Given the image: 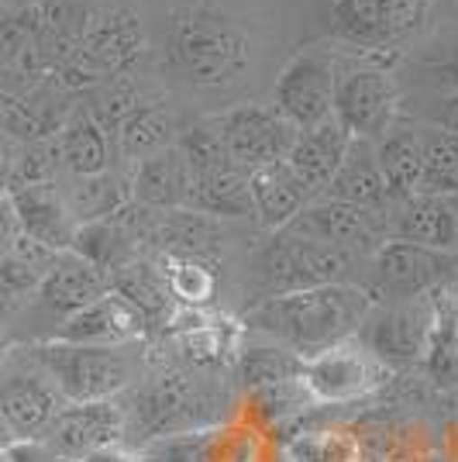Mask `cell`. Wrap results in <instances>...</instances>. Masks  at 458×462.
<instances>
[{
  "mask_svg": "<svg viewBox=\"0 0 458 462\" xmlns=\"http://www.w3.org/2000/svg\"><path fill=\"white\" fill-rule=\"evenodd\" d=\"M431 121H435V128H441V132H448V135L458 138V94L444 97V100L438 104V111L431 115Z\"/></svg>",
  "mask_w": 458,
  "mask_h": 462,
  "instance_id": "43",
  "label": "cell"
},
{
  "mask_svg": "<svg viewBox=\"0 0 458 462\" xmlns=\"http://www.w3.org/2000/svg\"><path fill=\"white\" fill-rule=\"evenodd\" d=\"M59 252L45 249L39 242H32L28 235H21L11 255L0 263V297H24V293H39L41 280L49 276Z\"/></svg>",
  "mask_w": 458,
  "mask_h": 462,
  "instance_id": "32",
  "label": "cell"
},
{
  "mask_svg": "<svg viewBox=\"0 0 458 462\" xmlns=\"http://www.w3.org/2000/svg\"><path fill=\"white\" fill-rule=\"evenodd\" d=\"M352 138L355 135L344 128L338 117H327L314 128H300L297 142H293V149L287 155L289 170L300 176V183L310 193L327 190L334 173L342 170Z\"/></svg>",
  "mask_w": 458,
  "mask_h": 462,
  "instance_id": "20",
  "label": "cell"
},
{
  "mask_svg": "<svg viewBox=\"0 0 458 462\" xmlns=\"http://www.w3.org/2000/svg\"><path fill=\"white\" fill-rule=\"evenodd\" d=\"M266 445L262 435L249 424H217L210 439V459L207 462H262Z\"/></svg>",
  "mask_w": 458,
  "mask_h": 462,
  "instance_id": "39",
  "label": "cell"
},
{
  "mask_svg": "<svg viewBox=\"0 0 458 462\" xmlns=\"http://www.w3.org/2000/svg\"><path fill=\"white\" fill-rule=\"evenodd\" d=\"M79 462H138V456L128 445H107V448H96V452H90L87 459Z\"/></svg>",
  "mask_w": 458,
  "mask_h": 462,
  "instance_id": "44",
  "label": "cell"
},
{
  "mask_svg": "<svg viewBox=\"0 0 458 462\" xmlns=\"http://www.w3.org/2000/svg\"><path fill=\"white\" fill-rule=\"evenodd\" d=\"M187 211L207 214V217H249V170H242L234 159L214 162L204 170H190Z\"/></svg>",
  "mask_w": 458,
  "mask_h": 462,
  "instance_id": "23",
  "label": "cell"
},
{
  "mask_svg": "<svg viewBox=\"0 0 458 462\" xmlns=\"http://www.w3.org/2000/svg\"><path fill=\"white\" fill-rule=\"evenodd\" d=\"M166 62L193 87H228L249 66V35L217 7H183L172 14Z\"/></svg>",
  "mask_w": 458,
  "mask_h": 462,
  "instance_id": "3",
  "label": "cell"
},
{
  "mask_svg": "<svg viewBox=\"0 0 458 462\" xmlns=\"http://www.w3.org/2000/svg\"><path fill=\"white\" fill-rule=\"evenodd\" d=\"M18 238H21V221L18 214H14V204H11L7 193H0V263L11 255V249L18 245Z\"/></svg>",
  "mask_w": 458,
  "mask_h": 462,
  "instance_id": "41",
  "label": "cell"
},
{
  "mask_svg": "<svg viewBox=\"0 0 458 462\" xmlns=\"http://www.w3.org/2000/svg\"><path fill=\"white\" fill-rule=\"evenodd\" d=\"M134 245H138V235H134L128 214L121 211L107 221H90V225H79L77 238H73V249L79 259H87L90 266H96L100 273H117L121 266H128L134 259Z\"/></svg>",
  "mask_w": 458,
  "mask_h": 462,
  "instance_id": "27",
  "label": "cell"
},
{
  "mask_svg": "<svg viewBox=\"0 0 458 462\" xmlns=\"http://www.w3.org/2000/svg\"><path fill=\"white\" fill-rule=\"evenodd\" d=\"M431 0H334V28L355 45H389L420 32Z\"/></svg>",
  "mask_w": 458,
  "mask_h": 462,
  "instance_id": "12",
  "label": "cell"
},
{
  "mask_svg": "<svg viewBox=\"0 0 458 462\" xmlns=\"http://www.w3.org/2000/svg\"><path fill=\"white\" fill-rule=\"evenodd\" d=\"M66 407L52 376L41 369L32 348H14L0 363V414L18 431V439H41L45 428Z\"/></svg>",
  "mask_w": 458,
  "mask_h": 462,
  "instance_id": "6",
  "label": "cell"
},
{
  "mask_svg": "<svg viewBox=\"0 0 458 462\" xmlns=\"http://www.w3.org/2000/svg\"><path fill=\"white\" fill-rule=\"evenodd\" d=\"M59 149H62V170L69 176H94L111 170L114 142L107 128L96 121L94 111H77L59 128Z\"/></svg>",
  "mask_w": 458,
  "mask_h": 462,
  "instance_id": "26",
  "label": "cell"
},
{
  "mask_svg": "<svg viewBox=\"0 0 458 462\" xmlns=\"http://www.w3.org/2000/svg\"><path fill=\"white\" fill-rule=\"evenodd\" d=\"M111 142H114V152L121 159H132V162L169 149L172 121L166 115V107L155 104V100H138L132 111L114 125Z\"/></svg>",
  "mask_w": 458,
  "mask_h": 462,
  "instance_id": "29",
  "label": "cell"
},
{
  "mask_svg": "<svg viewBox=\"0 0 458 462\" xmlns=\"http://www.w3.org/2000/svg\"><path fill=\"white\" fill-rule=\"evenodd\" d=\"M424 145V176H420L417 193L431 197H455L458 193V138L431 128L420 135Z\"/></svg>",
  "mask_w": 458,
  "mask_h": 462,
  "instance_id": "33",
  "label": "cell"
},
{
  "mask_svg": "<svg viewBox=\"0 0 458 462\" xmlns=\"http://www.w3.org/2000/svg\"><path fill=\"white\" fill-rule=\"evenodd\" d=\"M4 462H77V459L59 456L56 448H49V445L39 442V439H21L18 445H11V448L4 452Z\"/></svg>",
  "mask_w": 458,
  "mask_h": 462,
  "instance_id": "40",
  "label": "cell"
},
{
  "mask_svg": "<svg viewBox=\"0 0 458 462\" xmlns=\"http://www.w3.org/2000/svg\"><path fill=\"white\" fill-rule=\"evenodd\" d=\"M66 204L77 217V225H90V221H107L121 214L132 204V180L114 173H94V176H73L66 187Z\"/></svg>",
  "mask_w": 458,
  "mask_h": 462,
  "instance_id": "28",
  "label": "cell"
},
{
  "mask_svg": "<svg viewBox=\"0 0 458 462\" xmlns=\"http://www.w3.org/2000/svg\"><path fill=\"white\" fill-rule=\"evenodd\" d=\"M0 462H4V456H0Z\"/></svg>",
  "mask_w": 458,
  "mask_h": 462,
  "instance_id": "48",
  "label": "cell"
},
{
  "mask_svg": "<svg viewBox=\"0 0 458 462\" xmlns=\"http://www.w3.org/2000/svg\"><path fill=\"white\" fill-rule=\"evenodd\" d=\"M289 462H362V448L352 431H300L287 442Z\"/></svg>",
  "mask_w": 458,
  "mask_h": 462,
  "instance_id": "36",
  "label": "cell"
},
{
  "mask_svg": "<svg viewBox=\"0 0 458 462\" xmlns=\"http://www.w3.org/2000/svg\"><path fill=\"white\" fill-rule=\"evenodd\" d=\"M431 325H435V304L410 297L397 308H380L372 304L369 318L359 328V342H362L380 363L386 366H407L420 356H427L431 346Z\"/></svg>",
  "mask_w": 458,
  "mask_h": 462,
  "instance_id": "11",
  "label": "cell"
},
{
  "mask_svg": "<svg viewBox=\"0 0 458 462\" xmlns=\"http://www.w3.org/2000/svg\"><path fill=\"white\" fill-rule=\"evenodd\" d=\"M28 348L52 376L66 404L114 401L134 383V359L128 356V346H69L45 338Z\"/></svg>",
  "mask_w": 458,
  "mask_h": 462,
  "instance_id": "4",
  "label": "cell"
},
{
  "mask_svg": "<svg viewBox=\"0 0 458 462\" xmlns=\"http://www.w3.org/2000/svg\"><path fill=\"white\" fill-rule=\"evenodd\" d=\"M331 200H344V204H355V208H386L389 190H386V180L380 173V159H376V142L369 138H352L348 155H344L342 170L334 173L331 187H327Z\"/></svg>",
  "mask_w": 458,
  "mask_h": 462,
  "instance_id": "25",
  "label": "cell"
},
{
  "mask_svg": "<svg viewBox=\"0 0 458 462\" xmlns=\"http://www.w3.org/2000/svg\"><path fill=\"white\" fill-rule=\"evenodd\" d=\"M372 304L376 297H369V290L355 283H327L266 297L245 314V325L304 363L325 348L355 338Z\"/></svg>",
  "mask_w": 458,
  "mask_h": 462,
  "instance_id": "1",
  "label": "cell"
},
{
  "mask_svg": "<svg viewBox=\"0 0 458 462\" xmlns=\"http://www.w3.org/2000/svg\"><path fill=\"white\" fill-rule=\"evenodd\" d=\"M441 83L448 87V94H458V56L441 66Z\"/></svg>",
  "mask_w": 458,
  "mask_h": 462,
  "instance_id": "45",
  "label": "cell"
},
{
  "mask_svg": "<svg viewBox=\"0 0 458 462\" xmlns=\"http://www.w3.org/2000/svg\"><path fill=\"white\" fill-rule=\"evenodd\" d=\"M124 407V445L142 448L152 439L176 431L217 428L231 407L228 390L217 380H204L193 369H166L134 386Z\"/></svg>",
  "mask_w": 458,
  "mask_h": 462,
  "instance_id": "2",
  "label": "cell"
},
{
  "mask_svg": "<svg viewBox=\"0 0 458 462\" xmlns=\"http://www.w3.org/2000/svg\"><path fill=\"white\" fill-rule=\"evenodd\" d=\"M355 266V252L314 242L293 231H279L262 255V283L269 297L293 293V290L327 287V283H348V273Z\"/></svg>",
  "mask_w": 458,
  "mask_h": 462,
  "instance_id": "5",
  "label": "cell"
},
{
  "mask_svg": "<svg viewBox=\"0 0 458 462\" xmlns=\"http://www.w3.org/2000/svg\"><path fill=\"white\" fill-rule=\"evenodd\" d=\"M389 238L414 242L424 249L458 252V208L452 197H431V193H410L397 200V211L386 214Z\"/></svg>",
  "mask_w": 458,
  "mask_h": 462,
  "instance_id": "18",
  "label": "cell"
},
{
  "mask_svg": "<svg viewBox=\"0 0 458 462\" xmlns=\"http://www.w3.org/2000/svg\"><path fill=\"white\" fill-rule=\"evenodd\" d=\"M249 193H252V214L266 225V228L283 231L310 204L314 193L300 183V176L289 170V162H272L262 170L249 173Z\"/></svg>",
  "mask_w": 458,
  "mask_h": 462,
  "instance_id": "24",
  "label": "cell"
},
{
  "mask_svg": "<svg viewBox=\"0 0 458 462\" xmlns=\"http://www.w3.org/2000/svg\"><path fill=\"white\" fill-rule=\"evenodd\" d=\"M18 149L21 142H14L0 128V193L11 190V176H14V166H18Z\"/></svg>",
  "mask_w": 458,
  "mask_h": 462,
  "instance_id": "42",
  "label": "cell"
},
{
  "mask_svg": "<svg viewBox=\"0 0 458 462\" xmlns=\"http://www.w3.org/2000/svg\"><path fill=\"white\" fill-rule=\"evenodd\" d=\"M376 159H380V173H382V180H386L389 200H400V197L417 193L420 176H424V145H420V132L393 128L389 135L380 138Z\"/></svg>",
  "mask_w": 458,
  "mask_h": 462,
  "instance_id": "30",
  "label": "cell"
},
{
  "mask_svg": "<svg viewBox=\"0 0 458 462\" xmlns=\"http://www.w3.org/2000/svg\"><path fill=\"white\" fill-rule=\"evenodd\" d=\"M224 142L228 155L242 170H262L272 162H283L297 142V128L276 107H259V104H242L228 115L210 121Z\"/></svg>",
  "mask_w": 458,
  "mask_h": 462,
  "instance_id": "9",
  "label": "cell"
},
{
  "mask_svg": "<svg viewBox=\"0 0 458 462\" xmlns=\"http://www.w3.org/2000/svg\"><path fill=\"white\" fill-rule=\"evenodd\" d=\"M111 290L124 293V297H128L149 321H155V318H169L172 310H176L169 280H166V273H162L159 263L132 259L128 266H121L117 273H111Z\"/></svg>",
  "mask_w": 458,
  "mask_h": 462,
  "instance_id": "31",
  "label": "cell"
},
{
  "mask_svg": "<svg viewBox=\"0 0 458 462\" xmlns=\"http://www.w3.org/2000/svg\"><path fill=\"white\" fill-rule=\"evenodd\" d=\"M39 442L56 448L66 459H87L96 448L124 445V407L121 401H87L66 404Z\"/></svg>",
  "mask_w": 458,
  "mask_h": 462,
  "instance_id": "13",
  "label": "cell"
},
{
  "mask_svg": "<svg viewBox=\"0 0 458 462\" xmlns=\"http://www.w3.org/2000/svg\"><path fill=\"white\" fill-rule=\"evenodd\" d=\"M389 373L393 369L380 363L359 338L338 342V346L317 352L314 359H304V383L317 407L365 401L380 386H386Z\"/></svg>",
  "mask_w": 458,
  "mask_h": 462,
  "instance_id": "7",
  "label": "cell"
},
{
  "mask_svg": "<svg viewBox=\"0 0 458 462\" xmlns=\"http://www.w3.org/2000/svg\"><path fill=\"white\" fill-rule=\"evenodd\" d=\"M334 117L355 138L380 142L397 128L400 87L380 66H359L334 83Z\"/></svg>",
  "mask_w": 458,
  "mask_h": 462,
  "instance_id": "8",
  "label": "cell"
},
{
  "mask_svg": "<svg viewBox=\"0 0 458 462\" xmlns=\"http://www.w3.org/2000/svg\"><path fill=\"white\" fill-rule=\"evenodd\" d=\"M283 231L304 235L314 242H327L338 249H359V245H372V242H386V211L382 208H355L344 200H321V204H307Z\"/></svg>",
  "mask_w": 458,
  "mask_h": 462,
  "instance_id": "15",
  "label": "cell"
},
{
  "mask_svg": "<svg viewBox=\"0 0 458 462\" xmlns=\"http://www.w3.org/2000/svg\"><path fill=\"white\" fill-rule=\"evenodd\" d=\"M138 49H142V28L132 14L124 11L100 14L83 32V42L73 56V69L83 79H100V73H117L132 66Z\"/></svg>",
  "mask_w": 458,
  "mask_h": 462,
  "instance_id": "19",
  "label": "cell"
},
{
  "mask_svg": "<svg viewBox=\"0 0 458 462\" xmlns=\"http://www.w3.org/2000/svg\"><path fill=\"white\" fill-rule=\"evenodd\" d=\"M279 462H289V459H287V456H283V459H279Z\"/></svg>",
  "mask_w": 458,
  "mask_h": 462,
  "instance_id": "47",
  "label": "cell"
},
{
  "mask_svg": "<svg viewBox=\"0 0 458 462\" xmlns=\"http://www.w3.org/2000/svg\"><path fill=\"white\" fill-rule=\"evenodd\" d=\"M149 335V318L117 290H107L90 308L59 321L49 338L69 346H134Z\"/></svg>",
  "mask_w": 458,
  "mask_h": 462,
  "instance_id": "14",
  "label": "cell"
},
{
  "mask_svg": "<svg viewBox=\"0 0 458 462\" xmlns=\"http://www.w3.org/2000/svg\"><path fill=\"white\" fill-rule=\"evenodd\" d=\"M14 214L21 221V235H28L32 242H39L52 252H69L73 238H77V217L66 204L62 183H28V187H14L7 190Z\"/></svg>",
  "mask_w": 458,
  "mask_h": 462,
  "instance_id": "16",
  "label": "cell"
},
{
  "mask_svg": "<svg viewBox=\"0 0 458 462\" xmlns=\"http://www.w3.org/2000/svg\"><path fill=\"white\" fill-rule=\"evenodd\" d=\"M234 366H238V376H242V386H245V390L279 383V380H293V376L304 373V363H300L293 352L272 346V342L238 348Z\"/></svg>",
  "mask_w": 458,
  "mask_h": 462,
  "instance_id": "34",
  "label": "cell"
},
{
  "mask_svg": "<svg viewBox=\"0 0 458 462\" xmlns=\"http://www.w3.org/2000/svg\"><path fill=\"white\" fill-rule=\"evenodd\" d=\"M162 273L169 280L172 300L179 308H207L217 293V280L207 259H190V255H162Z\"/></svg>",
  "mask_w": 458,
  "mask_h": 462,
  "instance_id": "35",
  "label": "cell"
},
{
  "mask_svg": "<svg viewBox=\"0 0 458 462\" xmlns=\"http://www.w3.org/2000/svg\"><path fill=\"white\" fill-rule=\"evenodd\" d=\"M334 83H338L334 59L321 49H304L289 59L276 79V111L297 132L314 128L334 117Z\"/></svg>",
  "mask_w": 458,
  "mask_h": 462,
  "instance_id": "10",
  "label": "cell"
},
{
  "mask_svg": "<svg viewBox=\"0 0 458 462\" xmlns=\"http://www.w3.org/2000/svg\"><path fill=\"white\" fill-rule=\"evenodd\" d=\"M210 439H214V428L176 431V435H162V439H152L142 448H134V456L138 462H207Z\"/></svg>",
  "mask_w": 458,
  "mask_h": 462,
  "instance_id": "37",
  "label": "cell"
},
{
  "mask_svg": "<svg viewBox=\"0 0 458 462\" xmlns=\"http://www.w3.org/2000/svg\"><path fill=\"white\" fill-rule=\"evenodd\" d=\"M190 197V166L179 152V145H169L162 152L138 159L132 170V200L149 211H183Z\"/></svg>",
  "mask_w": 458,
  "mask_h": 462,
  "instance_id": "22",
  "label": "cell"
},
{
  "mask_svg": "<svg viewBox=\"0 0 458 462\" xmlns=\"http://www.w3.org/2000/svg\"><path fill=\"white\" fill-rule=\"evenodd\" d=\"M452 266H455V252L424 249V245L400 242V238H386L376 249V280L386 293H393L400 300L420 297Z\"/></svg>",
  "mask_w": 458,
  "mask_h": 462,
  "instance_id": "17",
  "label": "cell"
},
{
  "mask_svg": "<svg viewBox=\"0 0 458 462\" xmlns=\"http://www.w3.org/2000/svg\"><path fill=\"white\" fill-rule=\"evenodd\" d=\"M111 290V276L90 266L87 259H79L77 252H59L49 276L41 280L39 300L56 314L59 321H66L69 314L90 308Z\"/></svg>",
  "mask_w": 458,
  "mask_h": 462,
  "instance_id": "21",
  "label": "cell"
},
{
  "mask_svg": "<svg viewBox=\"0 0 458 462\" xmlns=\"http://www.w3.org/2000/svg\"><path fill=\"white\" fill-rule=\"evenodd\" d=\"M59 170H62L59 135L41 138V142H24L18 149V166H14V176H11V190L28 187V183H52Z\"/></svg>",
  "mask_w": 458,
  "mask_h": 462,
  "instance_id": "38",
  "label": "cell"
},
{
  "mask_svg": "<svg viewBox=\"0 0 458 462\" xmlns=\"http://www.w3.org/2000/svg\"><path fill=\"white\" fill-rule=\"evenodd\" d=\"M18 442H21V439H18V431H14V428L7 424V418L0 414V456H4V452H7L11 445H18Z\"/></svg>",
  "mask_w": 458,
  "mask_h": 462,
  "instance_id": "46",
  "label": "cell"
}]
</instances>
